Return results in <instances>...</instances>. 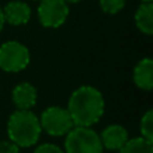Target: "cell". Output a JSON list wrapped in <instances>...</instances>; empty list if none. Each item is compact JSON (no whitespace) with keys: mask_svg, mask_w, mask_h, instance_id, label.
<instances>
[{"mask_svg":"<svg viewBox=\"0 0 153 153\" xmlns=\"http://www.w3.org/2000/svg\"><path fill=\"white\" fill-rule=\"evenodd\" d=\"M66 153H102L103 146L100 134L91 126H74L66 134Z\"/></svg>","mask_w":153,"mask_h":153,"instance_id":"3957f363","label":"cell"},{"mask_svg":"<svg viewBox=\"0 0 153 153\" xmlns=\"http://www.w3.org/2000/svg\"><path fill=\"white\" fill-rule=\"evenodd\" d=\"M67 110L75 126H91L105 111V100L98 89L89 85L78 87L70 95Z\"/></svg>","mask_w":153,"mask_h":153,"instance_id":"6da1fadb","label":"cell"},{"mask_svg":"<svg viewBox=\"0 0 153 153\" xmlns=\"http://www.w3.org/2000/svg\"><path fill=\"white\" fill-rule=\"evenodd\" d=\"M38 16L42 26L47 28H58L69 16V5L65 0H40Z\"/></svg>","mask_w":153,"mask_h":153,"instance_id":"8992f818","label":"cell"},{"mask_svg":"<svg viewBox=\"0 0 153 153\" xmlns=\"http://www.w3.org/2000/svg\"><path fill=\"white\" fill-rule=\"evenodd\" d=\"M101 143H102L103 149L109 151H118L120 148L124 146V144L129 140L128 130L121 125H109L101 132L100 134Z\"/></svg>","mask_w":153,"mask_h":153,"instance_id":"52a82bcc","label":"cell"},{"mask_svg":"<svg viewBox=\"0 0 153 153\" xmlns=\"http://www.w3.org/2000/svg\"><path fill=\"white\" fill-rule=\"evenodd\" d=\"M66 3H78V1H81V0H65Z\"/></svg>","mask_w":153,"mask_h":153,"instance_id":"ac0fdd59","label":"cell"},{"mask_svg":"<svg viewBox=\"0 0 153 153\" xmlns=\"http://www.w3.org/2000/svg\"><path fill=\"white\" fill-rule=\"evenodd\" d=\"M118 153H153V141H149L144 137L132 138L118 149Z\"/></svg>","mask_w":153,"mask_h":153,"instance_id":"7c38bea8","label":"cell"},{"mask_svg":"<svg viewBox=\"0 0 153 153\" xmlns=\"http://www.w3.org/2000/svg\"><path fill=\"white\" fill-rule=\"evenodd\" d=\"M20 148L11 140H0V153H19Z\"/></svg>","mask_w":153,"mask_h":153,"instance_id":"2e32d148","label":"cell"},{"mask_svg":"<svg viewBox=\"0 0 153 153\" xmlns=\"http://www.w3.org/2000/svg\"><path fill=\"white\" fill-rule=\"evenodd\" d=\"M136 24L143 34H153V4L152 3H143L137 8L134 16Z\"/></svg>","mask_w":153,"mask_h":153,"instance_id":"8fae6325","label":"cell"},{"mask_svg":"<svg viewBox=\"0 0 153 153\" xmlns=\"http://www.w3.org/2000/svg\"><path fill=\"white\" fill-rule=\"evenodd\" d=\"M133 81L136 86L141 90L149 91L153 87V61L151 58H144L136 65L133 70Z\"/></svg>","mask_w":153,"mask_h":153,"instance_id":"30bf717a","label":"cell"},{"mask_svg":"<svg viewBox=\"0 0 153 153\" xmlns=\"http://www.w3.org/2000/svg\"><path fill=\"white\" fill-rule=\"evenodd\" d=\"M4 23H5V19H4V15H3V10L0 8V31L4 27Z\"/></svg>","mask_w":153,"mask_h":153,"instance_id":"e0dca14e","label":"cell"},{"mask_svg":"<svg viewBox=\"0 0 153 153\" xmlns=\"http://www.w3.org/2000/svg\"><path fill=\"white\" fill-rule=\"evenodd\" d=\"M7 133L8 138L19 148H30L40 138L42 128L39 117L31 110L18 109L8 118Z\"/></svg>","mask_w":153,"mask_h":153,"instance_id":"7a4b0ae2","label":"cell"},{"mask_svg":"<svg viewBox=\"0 0 153 153\" xmlns=\"http://www.w3.org/2000/svg\"><path fill=\"white\" fill-rule=\"evenodd\" d=\"M34 153H65V152L59 146H56L55 144L45 143V144H40L39 146H36Z\"/></svg>","mask_w":153,"mask_h":153,"instance_id":"9a60e30c","label":"cell"},{"mask_svg":"<svg viewBox=\"0 0 153 153\" xmlns=\"http://www.w3.org/2000/svg\"><path fill=\"white\" fill-rule=\"evenodd\" d=\"M140 132L141 137L146 138L149 141H153V111L148 110L143 116L140 122Z\"/></svg>","mask_w":153,"mask_h":153,"instance_id":"4fadbf2b","label":"cell"},{"mask_svg":"<svg viewBox=\"0 0 153 153\" xmlns=\"http://www.w3.org/2000/svg\"><path fill=\"white\" fill-rule=\"evenodd\" d=\"M30 63V51L24 45L10 40L0 46V69L7 73H19Z\"/></svg>","mask_w":153,"mask_h":153,"instance_id":"5b68a950","label":"cell"},{"mask_svg":"<svg viewBox=\"0 0 153 153\" xmlns=\"http://www.w3.org/2000/svg\"><path fill=\"white\" fill-rule=\"evenodd\" d=\"M38 100V91L35 86L28 82H22L12 90V101L20 110H31Z\"/></svg>","mask_w":153,"mask_h":153,"instance_id":"ba28073f","label":"cell"},{"mask_svg":"<svg viewBox=\"0 0 153 153\" xmlns=\"http://www.w3.org/2000/svg\"><path fill=\"white\" fill-rule=\"evenodd\" d=\"M5 22L12 26H20L26 24L31 18V10L28 4L23 1H10L3 10Z\"/></svg>","mask_w":153,"mask_h":153,"instance_id":"9c48e42d","label":"cell"},{"mask_svg":"<svg viewBox=\"0 0 153 153\" xmlns=\"http://www.w3.org/2000/svg\"><path fill=\"white\" fill-rule=\"evenodd\" d=\"M141 1H143V3H152L153 0H141Z\"/></svg>","mask_w":153,"mask_h":153,"instance_id":"d6986e66","label":"cell"},{"mask_svg":"<svg viewBox=\"0 0 153 153\" xmlns=\"http://www.w3.org/2000/svg\"><path fill=\"white\" fill-rule=\"evenodd\" d=\"M40 128L47 134L54 137L66 136L75 126L69 110L61 106H50L42 113L39 118Z\"/></svg>","mask_w":153,"mask_h":153,"instance_id":"277c9868","label":"cell"},{"mask_svg":"<svg viewBox=\"0 0 153 153\" xmlns=\"http://www.w3.org/2000/svg\"><path fill=\"white\" fill-rule=\"evenodd\" d=\"M125 3L126 0H100V5L103 12L110 13V15L120 12L125 7Z\"/></svg>","mask_w":153,"mask_h":153,"instance_id":"5bb4252c","label":"cell"}]
</instances>
